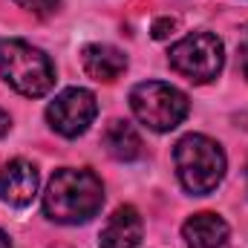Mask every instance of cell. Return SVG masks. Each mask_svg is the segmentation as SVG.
I'll return each instance as SVG.
<instances>
[{"mask_svg":"<svg viewBox=\"0 0 248 248\" xmlns=\"http://www.w3.org/2000/svg\"><path fill=\"white\" fill-rule=\"evenodd\" d=\"M240 66H243V75L248 78V44L240 49Z\"/></svg>","mask_w":248,"mask_h":248,"instance_id":"obj_15","label":"cell"},{"mask_svg":"<svg viewBox=\"0 0 248 248\" xmlns=\"http://www.w3.org/2000/svg\"><path fill=\"white\" fill-rule=\"evenodd\" d=\"M81 66L95 81H116L124 69H127V55H124L122 49H116V46L93 44V46H84Z\"/></svg>","mask_w":248,"mask_h":248,"instance_id":"obj_10","label":"cell"},{"mask_svg":"<svg viewBox=\"0 0 248 248\" xmlns=\"http://www.w3.org/2000/svg\"><path fill=\"white\" fill-rule=\"evenodd\" d=\"M130 110L144 127L168 133L187 116V98L165 81H141L130 90Z\"/></svg>","mask_w":248,"mask_h":248,"instance_id":"obj_4","label":"cell"},{"mask_svg":"<svg viewBox=\"0 0 248 248\" xmlns=\"http://www.w3.org/2000/svg\"><path fill=\"white\" fill-rule=\"evenodd\" d=\"M9 127H12V119H9V113H6V110H0V139L9 133Z\"/></svg>","mask_w":248,"mask_h":248,"instance_id":"obj_14","label":"cell"},{"mask_svg":"<svg viewBox=\"0 0 248 248\" xmlns=\"http://www.w3.org/2000/svg\"><path fill=\"white\" fill-rule=\"evenodd\" d=\"M173 29H176V20H173V17H159V20L150 26V32H153L156 41H165L168 35H173Z\"/></svg>","mask_w":248,"mask_h":248,"instance_id":"obj_13","label":"cell"},{"mask_svg":"<svg viewBox=\"0 0 248 248\" xmlns=\"http://www.w3.org/2000/svg\"><path fill=\"white\" fill-rule=\"evenodd\" d=\"M173 165L179 173V182L187 193L193 196H205L225 176V153L217 141H211L208 136L190 133L185 139L176 141L173 147Z\"/></svg>","mask_w":248,"mask_h":248,"instance_id":"obj_3","label":"cell"},{"mask_svg":"<svg viewBox=\"0 0 248 248\" xmlns=\"http://www.w3.org/2000/svg\"><path fill=\"white\" fill-rule=\"evenodd\" d=\"M0 78L20 95L38 98L46 95L55 84V66L46 52L20 41L3 38L0 41Z\"/></svg>","mask_w":248,"mask_h":248,"instance_id":"obj_2","label":"cell"},{"mask_svg":"<svg viewBox=\"0 0 248 248\" xmlns=\"http://www.w3.org/2000/svg\"><path fill=\"white\" fill-rule=\"evenodd\" d=\"M104 205V185L87 168H61L52 173L44 193V214L52 222H90Z\"/></svg>","mask_w":248,"mask_h":248,"instance_id":"obj_1","label":"cell"},{"mask_svg":"<svg viewBox=\"0 0 248 248\" xmlns=\"http://www.w3.org/2000/svg\"><path fill=\"white\" fill-rule=\"evenodd\" d=\"M141 231H144V222L139 217V211L133 205H122L116 208L101 234H98V246L101 248H136L141 243Z\"/></svg>","mask_w":248,"mask_h":248,"instance_id":"obj_8","label":"cell"},{"mask_svg":"<svg viewBox=\"0 0 248 248\" xmlns=\"http://www.w3.org/2000/svg\"><path fill=\"white\" fill-rule=\"evenodd\" d=\"M170 66L185 75L193 84H205L211 78L219 75L222 63H225V52H222V41L211 32H190L182 38L176 46H170L168 52Z\"/></svg>","mask_w":248,"mask_h":248,"instance_id":"obj_5","label":"cell"},{"mask_svg":"<svg viewBox=\"0 0 248 248\" xmlns=\"http://www.w3.org/2000/svg\"><path fill=\"white\" fill-rule=\"evenodd\" d=\"M26 12H32V15H38V17H44V15H52L55 12V6H58V0H17Z\"/></svg>","mask_w":248,"mask_h":248,"instance_id":"obj_12","label":"cell"},{"mask_svg":"<svg viewBox=\"0 0 248 248\" xmlns=\"http://www.w3.org/2000/svg\"><path fill=\"white\" fill-rule=\"evenodd\" d=\"M101 144H104V150H107L113 159H119V162H136V159H141V153H144L141 136L136 133L133 124L122 122V119H116V122H110L104 127Z\"/></svg>","mask_w":248,"mask_h":248,"instance_id":"obj_11","label":"cell"},{"mask_svg":"<svg viewBox=\"0 0 248 248\" xmlns=\"http://www.w3.org/2000/svg\"><path fill=\"white\" fill-rule=\"evenodd\" d=\"M0 248H12V240H9L6 231H0Z\"/></svg>","mask_w":248,"mask_h":248,"instance_id":"obj_16","label":"cell"},{"mask_svg":"<svg viewBox=\"0 0 248 248\" xmlns=\"http://www.w3.org/2000/svg\"><path fill=\"white\" fill-rule=\"evenodd\" d=\"M38 193V170L26 159H12L0 170V196L15 208H26Z\"/></svg>","mask_w":248,"mask_h":248,"instance_id":"obj_7","label":"cell"},{"mask_svg":"<svg viewBox=\"0 0 248 248\" xmlns=\"http://www.w3.org/2000/svg\"><path fill=\"white\" fill-rule=\"evenodd\" d=\"M187 240V248H228V225L222 217L211 214V211H202V214H193L182 228Z\"/></svg>","mask_w":248,"mask_h":248,"instance_id":"obj_9","label":"cell"},{"mask_svg":"<svg viewBox=\"0 0 248 248\" xmlns=\"http://www.w3.org/2000/svg\"><path fill=\"white\" fill-rule=\"evenodd\" d=\"M95 113H98L95 95L90 90H81V87L63 90L61 95H55V101L46 107V119L52 124V130L66 136V139L81 136L93 124Z\"/></svg>","mask_w":248,"mask_h":248,"instance_id":"obj_6","label":"cell"}]
</instances>
